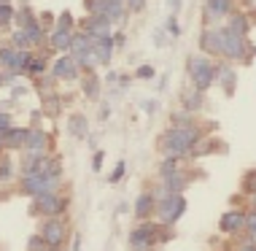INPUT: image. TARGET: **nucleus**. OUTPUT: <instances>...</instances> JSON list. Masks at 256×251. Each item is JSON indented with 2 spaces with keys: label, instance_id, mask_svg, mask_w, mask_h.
Listing matches in <instances>:
<instances>
[{
  "label": "nucleus",
  "instance_id": "obj_1",
  "mask_svg": "<svg viewBox=\"0 0 256 251\" xmlns=\"http://www.w3.org/2000/svg\"><path fill=\"white\" fill-rule=\"evenodd\" d=\"M200 138H202V132H200L194 124H172V127L164 132L162 138H159V151H162L164 157H186L192 149H197Z\"/></svg>",
  "mask_w": 256,
  "mask_h": 251
},
{
  "label": "nucleus",
  "instance_id": "obj_2",
  "mask_svg": "<svg viewBox=\"0 0 256 251\" xmlns=\"http://www.w3.org/2000/svg\"><path fill=\"white\" fill-rule=\"evenodd\" d=\"M154 213H156V221H159V224H168V227L176 224V221L186 213V197H184L181 192H168L164 197L156 200Z\"/></svg>",
  "mask_w": 256,
  "mask_h": 251
},
{
  "label": "nucleus",
  "instance_id": "obj_3",
  "mask_svg": "<svg viewBox=\"0 0 256 251\" xmlns=\"http://www.w3.org/2000/svg\"><path fill=\"white\" fill-rule=\"evenodd\" d=\"M189 76L192 84L200 92H208L216 81V65H213L208 57H189Z\"/></svg>",
  "mask_w": 256,
  "mask_h": 251
},
{
  "label": "nucleus",
  "instance_id": "obj_4",
  "mask_svg": "<svg viewBox=\"0 0 256 251\" xmlns=\"http://www.w3.org/2000/svg\"><path fill=\"white\" fill-rule=\"evenodd\" d=\"M159 229L162 224L159 221H143L138 224L132 232H130V251H151L154 243H159Z\"/></svg>",
  "mask_w": 256,
  "mask_h": 251
},
{
  "label": "nucleus",
  "instance_id": "obj_5",
  "mask_svg": "<svg viewBox=\"0 0 256 251\" xmlns=\"http://www.w3.org/2000/svg\"><path fill=\"white\" fill-rule=\"evenodd\" d=\"M221 57L230 60V62H238V60H246L248 57V41L238 33L221 27Z\"/></svg>",
  "mask_w": 256,
  "mask_h": 251
},
{
  "label": "nucleus",
  "instance_id": "obj_6",
  "mask_svg": "<svg viewBox=\"0 0 256 251\" xmlns=\"http://www.w3.org/2000/svg\"><path fill=\"white\" fill-rule=\"evenodd\" d=\"M52 189H57V181H52L49 176H44L38 167H36V170H24V173H22V192H24V194L38 197V194L52 192Z\"/></svg>",
  "mask_w": 256,
  "mask_h": 251
},
{
  "label": "nucleus",
  "instance_id": "obj_7",
  "mask_svg": "<svg viewBox=\"0 0 256 251\" xmlns=\"http://www.w3.org/2000/svg\"><path fill=\"white\" fill-rule=\"evenodd\" d=\"M65 235H68V227L62 219H57V216H49V219L44 221V227H40V238H44L49 251L60 248L62 243H65Z\"/></svg>",
  "mask_w": 256,
  "mask_h": 251
},
{
  "label": "nucleus",
  "instance_id": "obj_8",
  "mask_svg": "<svg viewBox=\"0 0 256 251\" xmlns=\"http://www.w3.org/2000/svg\"><path fill=\"white\" fill-rule=\"evenodd\" d=\"M30 60H32V57L24 52V49H14V46L0 49V65H3L6 71H11V73H22V71H27Z\"/></svg>",
  "mask_w": 256,
  "mask_h": 251
},
{
  "label": "nucleus",
  "instance_id": "obj_9",
  "mask_svg": "<svg viewBox=\"0 0 256 251\" xmlns=\"http://www.w3.org/2000/svg\"><path fill=\"white\" fill-rule=\"evenodd\" d=\"M36 205H38L46 216H60V213L68 208V200L62 197V194H57V189H52V192L38 194V197H36Z\"/></svg>",
  "mask_w": 256,
  "mask_h": 251
},
{
  "label": "nucleus",
  "instance_id": "obj_10",
  "mask_svg": "<svg viewBox=\"0 0 256 251\" xmlns=\"http://www.w3.org/2000/svg\"><path fill=\"white\" fill-rule=\"evenodd\" d=\"M52 73H54V79L73 81L76 76H78V62H76L73 57H68V54H62V57H57V60H54V65H52Z\"/></svg>",
  "mask_w": 256,
  "mask_h": 251
},
{
  "label": "nucleus",
  "instance_id": "obj_11",
  "mask_svg": "<svg viewBox=\"0 0 256 251\" xmlns=\"http://www.w3.org/2000/svg\"><path fill=\"white\" fill-rule=\"evenodd\" d=\"M218 229L226 235H238L240 229H246V213L243 211H226L218 219Z\"/></svg>",
  "mask_w": 256,
  "mask_h": 251
},
{
  "label": "nucleus",
  "instance_id": "obj_12",
  "mask_svg": "<svg viewBox=\"0 0 256 251\" xmlns=\"http://www.w3.org/2000/svg\"><path fill=\"white\" fill-rule=\"evenodd\" d=\"M232 14V0H205V22H218V19Z\"/></svg>",
  "mask_w": 256,
  "mask_h": 251
},
{
  "label": "nucleus",
  "instance_id": "obj_13",
  "mask_svg": "<svg viewBox=\"0 0 256 251\" xmlns=\"http://www.w3.org/2000/svg\"><path fill=\"white\" fill-rule=\"evenodd\" d=\"M154 208H156V197H154V192H140V194H138V200H135V219H138V221L151 219Z\"/></svg>",
  "mask_w": 256,
  "mask_h": 251
},
{
  "label": "nucleus",
  "instance_id": "obj_14",
  "mask_svg": "<svg viewBox=\"0 0 256 251\" xmlns=\"http://www.w3.org/2000/svg\"><path fill=\"white\" fill-rule=\"evenodd\" d=\"M200 49L208 54H218L221 57V27H208L200 36Z\"/></svg>",
  "mask_w": 256,
  "mask_h": 251
},
{
  "label": "nucleus",
  "instance_id": "obj_15",
  "mask_svg": "<svg viewBox=\"0 0 256 251\" xmlns=\"http://www.w3.org/2000/svg\"><path fill=\"white\" fill-rule=\"evenodd\" d=\"M84 33L92 41H98V38H108L110 36V22L106 17H89V22L84 27Z\"/></svg>",
  "mask_w": 256,
  "mask_h": 251
},
{
  "label": "nucleus",
  "instance_id": "obj_16",
  "mask_svg": "<svg viewBox=\"0 0 256 251\" xmlns=\"http://www.w3.org/2000/svg\"><path fill=\"white\" fill-rule=\"evenodd\" d=\"M24 151H32V154H46V132L44 130H30V132H27Z\"/></svg>",
  "mask_w": 256,
  "mask_h": 251
},
{
  "label": "nucleus",
  "instance_id": "obj_17",
  "mask_svg": "<svg viewBox=\"0 0 256 251\" xmlns=\"http://www.w3.org/2000/svg\"><path fill=\"white\" fill-rule=\"evenodd\" d=\"M162 186L168 192H184L186 186H189V178H186L181 170H172L168 176H162Z\"/></svg>",
  "mask_w": 256,
  "mask_h": 251
},
{
  "label": "nucleus",
  "instance_id": "obj_18",
  "mask_svg": "<svg viewBox=\"0 0 256 251\" xmlns=\"http://www.w3.org/2000/svg\"><path fill=\"white\" fill-rule=\"evenodd\" d=\"M92 49H94V54H98L100 65H108V62H110V54H114V36L98 38V41L92 44Z\"/></svg>",
  "mask_w": 256,
  "mask_h": 251
},
{
  "label": "nucleus",
  "instance_id": "obj_19",
  "mask_svg": "<svg viewBox=\"0 0 256 251\" xmlns=\"http://www.w3.org/2000/svg\"><path fill=\"white\" fill-rule=\"evenodd\" d=\"M68 130H70L73 138H86L89 130H86V116L84 114H73L70 119H68Z\"/></svg>",
  "mask_w": 256,
  "mask_h": 251
},
{
  "label": "nucleus",
  "instance_id": "obj_20",
  "mask_svg": "<svg viewBox=\"0 0 256 251\" xmlns=\"http://www.w3.org/2000/svg\"><path fill=\"white\" fill-rule=\"evenodd\" d=\"M27 132L30 130H19V127H11L8 132H6V149H19V146H24V141H27Z\"/></svg>",
  "mask_w": 256,
  "mask_h": 251
},
{
  "label": "nucleus",
  "instance_id": "obj_21",
  "mask_svg": "<svg viewBox=\"0 0 256 251\" xmlns=\"http://www.w3.org/2000/svg\"><path fill=\"white\" fill-rule=\"evenodd\" d=\"M92 44H94V41L89 38L86 33H78V36H73V41H70V54H73V57H78V54L89 52V49H92Z\"/></svg>",
  "mask_w": 256,
  "mask_h": 251
},
{
  "label": "nucleus",
  "instance_id": "obj_22",
  "mask_svg": "<svg viewBox=\"0 0 256 251\" xmlns=\"http://www.w3.org/2000/svg\"><path fill=\"white\" fill-rule=\"evenodd\" d=\"M70 41H73V30H54L52 46L57 49V52H68V49H70Z\"/></svg>",
  "mask_w": 256,
  "mask_h": 251
},
{
  "label": "nucleus",
  "instance_id": "obj_23",
  "mask_svg": "<svg viewBox=\"0 0 256 251\" xmlns=\"http://www.w3.org/2000/svg\"><path fill=\"white\" fill-rule=\"evenodd\" d=\"M216 79H221L224 84V92L232 95V87H234V71L230 65H216Z\"/></svg>",
  "mask_w": 256,
  "mask_h": 251
},
{
  "label": "nucleus",
  "instance_id": "obj_24",
  "mask_svg": "<svg viewBox=\"0 0 256 251\" xmlns=\"http://www.w3.org/2000/svg\"><path fill=\"white\" fill-rule=\"evenodd\" d=\"M248 19L243 17V14H232V19H230V25H226V30H232V33H238V36H248Z\"/></svg>",
  "mask_w": 256,
  "mask_h": 251
},
{
  "label": "nucleus",
  "instance_id": "obj_25",
  "mask_svg": "<svg viewBox=\"0 0 256 251\" xmlns=\"http://www.w3.org/2000/svg\"><path fill=\"white\" fill-rule=\"evenodd\" d=\"M202 95L205 92H200V89H194V92H189L184 97V108L189 111V114H194V111H200L202 108Z\"/></svg>",
  "mask_w": 256,
  "mask_h": 251
},
{
  "label": "nucleus",
  "instance_id": "obj_26",
  "mask_svg": "<svg viewBox=\"0 0 256 251\" xmlns=\"http://www.w3.org/2000/svg\"><path fill=\"white\" fill-rule=\"evenodd\" d=\"M84 92H86L89 100H98V97H100V87H98V79H94V76L84 79Z\"/></svg>",
  "mask_w": 256,
  "mask_h": 251
},
{
  "label": "nucleus",
  "instance_id": "obj_27",
  "mask_svg": "<svg viewBox=\"0 0 256 251\" xmlns=\"http://www.w3.org/2000/svg\"><path fill=\"white\" fill-rule=\"evenodd\" d=\"M124 173H127V162H124V159H119V162H116V167H114V173L108 176V184H119V181L124 178Z\"/></svg>",
  "mask_w": 256,
  "mask_h": 251
},
{
  "label": "nucleus",
  "instance_id": "obj_28",
  "mask_svg": "<svg viewBox=\"0 0 256 251\" xmlns=\"http://www.w3.org/2000/svg\"><path fill=\"white\" fill-rule=\"evenodd\" d=\"M14 176V165H11V157H0V181H8Z\"/></svg>",
  "mask_w": 256,
  "mask_h": 251
},
{
  "label": "nucleus",
  "instance_id": "obj_29",
  "mask_svg": "<svg viewBox=\"0 0 256 251\" xmlns=\"http://www.w3.org/2000/svg\"><path fill=\"white\" fill-rule=\"evenodd\" d=\"M172 170H178V157H164L162 165H159V176H168Z\"/></svg>",
  "mask_w": 256,
  "mask_h": 251
},
{
  "label": "nucleus",
  "instance_id": "obj_30",
  "mask_svg": "<svg viewBox=\"0 0 256 251\" xmlns=\"http://www.w3.org/2000/svg\"><path fill=\"white\" fill-rule=\"evenodd\" d=\"M11 44H14V49H27V46H32V44H30V38H27V33H24V30H16V33H14Z\"/></svg>",
  "mask_w": 256,
  "mask_h": 251
},
{
  "label": "nucleus",
  "instance_id": "obj_31",
  "mask_svg": "<svg viewBox=\"0 0 256 251\" xmlns=\"http://www.w3.org/2000/svg\"><path fill=\"white\" fill-rule=\"evenodd\" d=\"M14 19V9L8 3H0V25H8Z\"/></svg>",
  "mask_w": 256,
  "mask_h": 251
},
{
  "label": "nucleus",
  "instance_id": "obj_32",
  "mask_svg": "<svg viewBox=\"0 0 256 251\" xmlns=\"http://www.w3.org/2000/svg\"><path fill=\"white\" fill-rule=\"evenodd\" d=\"M243 189H246L248 194H254V192H256V170H251V173L246 176V181H243Z\"/></svg>",
  "mask_w": 256,
  "mask_h": 251
},
{
  "label": "nucleus",
  "instance_id": "obj_33",
  "mask_svg": "<svg viewBox=\"0 0 256 251\" xmlns=\"http://www.w3.org/2000/svg\"><path fill=\"white\" fill-rule=\"evenodd\" d=\"M27 71H30V73H44L46 71V60H30Z\"/></svg>",
  "mask_w": 256,
  "mask_h": 251
},
{
  "label": "nucleus",
  "instance_id": "obj_34",
  "mask_svg": "<svg viewBox=\"0 0 256 251\" xmlns=\"http://www.w3.org/2000/svg\"><path fill=\"white\" fill-rule=\"evenodd\" d=\"M70 27H73V17L65 11V14L60 17V25H57V30H70Z\"/></svg>",
  "mask_w": 256,
  "mask_h": 251
},
{
  "label": "nucleus",
  "instance_id": "obj_35",
  "mask_svg": "<svg viewBox=\"0 0 256 251\" xmlns=\"http://www.w3.org/2000/svg\"><path fill=\"white\" fill-rule=\"evenodd\" d=\"M127 11H132V14H138V11H143V6H146V0H127Z\"/></svg>",
  "mask_w": 256,
  "mask_h": 251
},
{
  "label": "nucleus",
  "instance_id": "obj_36",
  "mask_svg": "<svg viewBox=\"0 0 256 251\" xmlns=\"http://www.w3.org/2000/svg\"><path fill=\"white\" fill-rule=\"evenodd\" d=\"M138 79H154V68L140 65V68H138Z\"/></svg>",
  "mask_w": 256,
  "mask_h": 251
},
{
  "label": "nucleus",
  "instance_id": "obj_37",
  "mask_svg": "<svg viewBox=\"0 0 256 251\" xmlns=\"http://www.w3.org/2000/svg\"><path fill=\"white\" fill-rule=\"evenodd\" d=\"M44 248H46V243H44V238H40V235L30 240V251H44Z\"/></svg>",
  "mask_w": 256,
  "mask_h": 251
},
{
  "label": "nucleus",
  "instance_id": "obj_38",
  "mask_svg": "<svg viewBox=\"0 0 256 251\" xmlns=\"http://www.w3.org/2000/svg\"><path fill=\"white\" fill-rule=\"evenodd\" d=\"M168 33H170V36H178V33H181V30H178V22H176V14L168 19Z\"/></svg>",
  "mask_w": 256,
  "mask_h": 251
},
{
  "label": "nucleus",
  "instance_id": "obj_39",
  "mask_svg": "<svg viewBox=\"0 0 256 251\" xmlns=\"http://www.w3.org/2000/svg\"><path fill=\"white\" fill-rule=\"evenodd\" d=\"M102 157H106V151H94V159H92V167H94V170H100V167H102Z\"/></svg>",
  "mask_w": 256,
  "mask_h": 251
},
{
  "label": "nucleus",
  "instance_id": "obj_40",
  "mask_svg": "<svg viewBox=\"0 0 256 251\" xmlns=\"http://www.w3.org/2000/svg\"><path fill=\"white\" fill-rule=\"evenodd\" d=\"M168 9H170L172 14H176L178 9H181V0H168Z\"/></svg>",
  "mask_w": 256,
  "mask_h": 251
},
{
  "label": "nucleus",
  "instance_id": "obj_41",
  "mask_svg": "<svg viewBox=\"0 0 256 251\" xmlns=\"http://www.w3.org/2000/svg\"><path fill=\"white\" fill-rule=\"evenodd\" d=\"M124 41H127V38H124V33H116V36H114V44H119V46H124Z\"/></svg>",
  "mask_w": 256,
  "mask_h": 251
},
{
  "label": "nucleus",
  "instance_id": "obj_42",
  "mask_svg": "<svg viewBox=\"0 0 256 251\" xmlns=\"http://www.w3.org/2000/svg\"><path fill=\"white\" fill-rule=\"evenodd\" d=\"M238 251H256V243H246V246H240Z\"/></svg>",
  "mask_w": 256,
  "mask_h": 251
},
{
  "label": "nucleus",
  "instance_id": "obj_43",
  "mask_svg": "<svg viewBox=\"0 0 256 251\" xmlns=\"http://www.w3.org/2000/svg\"><path fill=\"white\" fill-rule=\"evenodd\" d=\"M143 108H146L148 114H154V111H156V103H143Z\"/></svg>",
  "mask_w": 256,
  "mask_h": 251
},
{
  "label": "nucleus",
  "instance_id": "obj_44",
  "mask_svg": "<svg viewBox=\"0 0 256 251\" xmlns=\"http://www.w3.org/2000/svg\"><path fill=\"white\" fill-rule=\"evenodd\" d=\"M81 248V235H76V238H73V251H78Z\"/></svg>",
  "mask_w": 256,
  "mask_h": 251
},
{
  "label": "nucleus",
  "instance_id": "obj_45",
  "mask_svg": "<svg viewBox=\"0 0 256 251\" xmlns=\"http://www.w3.org/2000/svg\"><path fill=\"white\" fill-rule=\"evenodd\" d=\"M248 235H251V243H256V227H254V229H248Z\"/></svg>",
  "mask_w": 256,
  "mask_h": 251
},
{
  "label": "nucleus",
  "instance_id": "obj_46",
  "mask_svg": "<svg viewBox=\"0 0 256 251\" xmlns=\"http://www.w3.org/2000/svg\"><path fill=\"white\" fill-rule=\"evenodd\" d=\"M251 200H254V208H256V192H254V194H251Z\"/></svg>",
  "mask_w": 256,
  "mask_h": 251
},
{
  "label": "nucleus",
  "instance_id": "obj_47",
  "mask_svg": "<svg viewBox=\"0 0 256 251\" xmlns=\"http://www.w3.org/2000/svg\"><path fill=\"white\" fill-rule=\"evenodd\" d=\"M0 149H6V141H3V138H0Z\"/></svg>",
  "mask_w": 256,
  "mask_h": 251
}]
</instances>
